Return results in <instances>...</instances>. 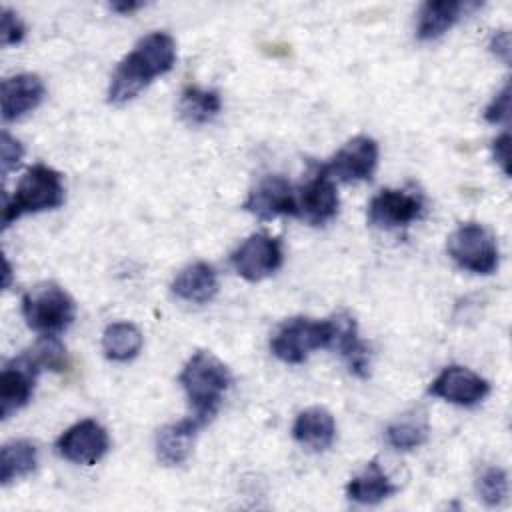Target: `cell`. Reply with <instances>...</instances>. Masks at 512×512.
I'll use <instances>...</instances> for the list:
<instances>
[{"label": "cell", "instance_id": "6da1fadb", "mask_svg": "<svg viewBox=\"0 0 512 512\" xmlns=\"http://www.w3.org/2000/svg\"><path fill=\"white\" fill-rule=\"evenodd\" d=\"M176 60L174 38L166 32H150L138 40L134 50L116 66L110 86L108 102L124 104L136 98L156 76L172 70Z\"/></svg>", "mask_w": 512, "mask_h": 512}, {"label": "cell", "instance_id": "7a4b0ae2", "mask_svg": "<svg viewBox=\"0 0 512 512\" xmlns=\"http://www.w3.org/2000/svg\"><path fill=\"white\" fill-rule=\"evenodd\" d=\"M178 380L194 410V418L204 426L218 412L222 396L232 384V374L220 358L200 350L184 364Z\"/></svg>", "mask_w": 512, "mask_h": 512}, {"label": "cell", "instance_id": "3957f363", "mask_svg": "<svg viewBox=\"0 0 512 512\" xmlns=\"http://www.w3.org/2000/svg\"><path fill=\"white\" fill-rule=\"evenodd\" d=\"M64 204V184L62 176L46 166L34 164L24 172L10 200L2 206V226L8 228L22 214H36L44 210H54Z\"/></svg>", "mask_w": 512, "mask_h": 512}, {"label": "cell", "instance_id": "277c9868", "mask_svg": "<svg viewBox=\"0 0 512 512\" xmlns=\"http://www.w3.org/2000/svg\"><path fill=\"white\" fill-rule=\"evenodd\" d=\"M22 314L32 330L42 336H56L72 324L76 306L64 288L54 282H44L24 294Z\"/></svg>", "mask_w": 512, "mask_h": 512}, {"label": "cell", "instance_id": "5b68a950", "mask_svg": "<svg viewBox=\"0 0 512 512\" xmlns=\"http://www.w3.org/2000/svg\"><path fill=\"white\" fill-rule=\"evenodd\" d=\"M330 320L292 318L286 320L270 340L272 354L286 364H300L312 350L330 348Z\"/></svg>", "mask_w": 512, "mask_h": 512}, {"label": "cell", "instance_id": "8992f818", "mask_svg": "<svg viewBox=\"0 0 512 512\" xmlns=\"http://www.w3.org/2000/svg\"><path fill=\"white\" fill-rule=\"evenodd\" d=\"M448 254L464 270L474 274H492L498 268V246L490 230L482 224H460L448 236Z\"/></svg>", "mask_w": 512, "mask_h": 512}, {"label": "cell", "instance_id": "52a82bcc", "mask_svg": "<svg viewBox=\"0 0 512 512\" xmlns=\"http://www.w3.org/2000/svg\"><path fill=\"white\" fill-rule=\"evenodd\" d=\"M284 254L278 238L258 232L248 236L230 256L234 270L248 282L272 276L282 266Z\"/></svg>", "mask_w": 512, "mask_h": 512}, {"label": "cell", "instance_id": "ba28073f", "mask_svg": "<svg viewBox=\"0 0 512 512\" xmlns=\"http://www.w3.org/2000/svg\"><path fill=\"white\" fill-rule=\"evenodd\" d=\"M40 366L34 362L30 352H22L4 364L0 374V418L6 420L20 408H24L32 396L34 380Z\"/></svg>", "mask_w": 512, "mask_h": 512}, {"label": "cell", "instance_id": "9c48e42d", "mask_svg": "<svg viewBox=\"0 0 512 512\" xmlns=\"http://www.w3.org/2000/svg\"><path fill=\"white\" fill-rule=\"evenodd\" d=\"M108 448V432L96 420H80L56 440V450L64 460L84 466H92L102 460Z\"/></svg>", "mask_w": 512, "mask_h": 512}, {"label": "cell", "instance_id": "30bf717a", "mask_svg": "<svg viewBox=\"0 0 512 512\" xmlns=\"http://www.w3.org/2000/svg\"><path fill=\"white\" fill-rule=\"evenodd\" d=\"M378 164V144L370 136H354L350 138L324 170L342 182H360L370 180Z\"/></svg>", "mask_w": 512, "mask_h": 512}, {"label": "cell", "instance_id": "8fae6325", "mask_svg": "<svg viewBox=\"0 0 512 512\" xmlns=\"http://www.w3.org/2000/svg\"><path fill=\"white\" fill-rule=\"evenodd\" d=\"M428 392L458 406H476L490 394V384L466 366H446L430 384Z\"/></svg>", "mask_w": 512, "mask_h": 512}, {"label": "cell", "instance_id": "7c38bea8", "mask_svg": "<svg viewBox=\"0 0 512 512\" xmlns=\"http://www.w3.org/2000/svg\"><path fill=\"white\" fill-rule=\"evenodd\" d=\"M338 192L334 178L324 170V166L314 172L306 184L296 192V216L310 224H324L332 220L338 212Z\"/></svg>", "mask_w": 512, "mask_h": 512}, {"label": "cell", "instance_id": "4fadbf2b", "mask_svg": "<svg viewBox=\"0 0 512 512\" xmlns=\"http://www.w3.org/2000/svg\"><path fill=\"white\" fill-rule=\"evenodd\" d=\"M242 208L260 220H272L284 214L296 216V192L286 178L278 174L266 176L250 190Z\"/></svg>", "mask_w": 512, "mask_h": 512}, {"label": "cell", "instance_id": "5bb4252c", "mask_svg": "<svg viewBox=\"0 0 512 512\" xmlns=\"http://www.w3.org/2000/svg\"><path fill=\"white\" fill-rule=\"evenodd\" d=\"M422 198L406 190H380L368 204V222L376 228L408 226L422 214Z\"/></svg>", "mask_w": 512, "mask_h": 512}, {"label": "cell", "instance_id": "9a60e30c", "mask_svg": "<svg viewBox=\"0 0 512 512\" xmlns=\"http://www.w3.org/2000/svg\"><path fill=\"white\" fill-rule=\"evenodd\" d=\"M46 88L40 76L22 72L2 82V120L12 122L36 110L44 100Z\"/></svg>", "mask_w": 512, "mask_h": 512}, {"label": "cell", "instance_id": "2e32d148", "mask_svg": "<svg viewBox=\"0 0 512 512\" xmlns=\"http://www.w3.org/2000/svg\"><path fill=\"white\" fill-rule=\"evenodd\" d=\"M328 320L332 326L330 348H336L340 352L352 374H356L358 378H366L370 372V352L358 336L356 320L348 312H336Z\"/></svg>", "mask_w": 512, "mask_h": 512}, {"label": "cell", "instance_id": "e0dca14e", "mask_svg": "<svg viewBox=\"0 0 512 512\" xmlns=\"http://www.w3.org/2000/svg\"><path fill=\"white\" fill-rule=\"evenodd\" d=\"M200 428L202 424L194 416L162 426L156 434L158 460L166 466H178L186 462Z\"/></svg>", "mask_w": 512, "mask_h": 512}, {"label": "cell", "instance_id": "ac0fdd59", "mask_svg": "<svg viewBox=\"0 0 512 512\" xmlns=\"http://www.w3.org/2000/svg\"><path fill=\"white\" fill-rule=\"evenodd\" d=\"M478 8L472 2H458V0H438V2H424L418 12L416 36L418 40H436L444 32H448L468 10Z\"/></svg>", "mask_w": 512, "mask_h": 512}, {"label": "cell", "instance_id": "d6986e66", "mask_svg": "<svg viewBox=\"0 0 512 512\" xmlns=\"http://www.w3.org/2000/svg\"><path fill=\"white\" fill-rule=\"evenodd\" d=\"M292 436L302 446L310 450H326L336 438V422L332 414L322 406H312L302 410L292 426Z\"/></svg>", "mask_w": 512, "mask_h": 512}, {"label": "cell", "instance_id": "ffe728a7", "mask_svg": "<svg viewBox=\"0 0 512 512\" xmlns=\"http://www.w3.org/2000/svg\"><path fill=\"white\" fill-rule=\"evenodd\" d=\"M170 288H172V294L180 300L204 304L216 296L218 276L208 262H194L178 272Z\"/></svg>", "mask_w": 512, "mask_h": 512}, {"label": "cell", "instance_id": "44dd1931", "mask_svg": "<svg viewBox=\"0 0 512 512\" xmlns=\"http://www.w3.org/2000/svg\"><path fill=\"white\" fill-rule=\"evenodd\" d=\"M398 486L388 478L376 460L368 462L366 468L354 476L346 486V496L358 504H378L392 496Z\"/></svg>", "mask_w": 512, "mask_h": 512}, {"label": "cell", "instance_id": "7402d4cb", "mask_svg": "<svg viewBox=\"0 0 512 512\" xmlns=\"http://www.w3.org/2000/svg\"><path fill=\"white\" fill-rule=\"evenodd\" d=\"M38 448L30 440L6 442L0 450V482L10 484L12 480L24 478L36 470Z\"/></svg>", "mask_w": 512, "mask_h": 512}, {"label": "cell", "instance_id": "603a6c76", "mask_svg": "<svg viewBox=\"0 0 512 512\" xmlns=\"http://www.w3.org/2000/svg\"><path fill=\"white\" fill-rule=\"evenodd\" d=\"M142 348V332L130 322H114L102 334V350L108 360L128 362Z\"/></svg>", "mask_w": 512, "mask_h": 512}, {"label": "cell", "instance_id": "cb8c5ba5", "mask_svg": "<svg viewBox=\"0 0 512 512\" xmlns=\"http://www.w3.org/2000/svg\"><path fill=\"white\" fill-rule=\"evenodd\" d=\"M222 108L220 94L216 90H206L200 86H186L180 96V116L188 124H206L218 116Z\"/></svg>", "mask_w": 512, "mask_h": 512}, {"label": "cell", "instance_id": "d4e9b609", "mask_svg": "<svg viewBox=\"0 0 512 512\" xmlns=\"http://www.w3.org/2000/svg\"><path fill=\"white\" fill-rule=\"evenodd\" d=\"M428 438V424L418 418H404L386 428V442L394 450H414Z\"/></svg>", "mask_w": 512, "mask_h": 512}, {"label": "cell", "instance_id": "484cf974", "mask_svg": "<svg viewBox=\"0 0 512 512\" xmlns=\"http://www.w3.org/2000/svg\"><path fill=\"white\" fill-rule=\"evenodd\" d=\"M480 498L488 506H500L508 496V474L500 466H488L480 472L476 480Z\"/></svg>", "mask_w": 512, "mask_h": 512}, {"label": "cell", "instance_id": "4316f807", "mask_svg": "<svg viewBox=\"0 0 512 512\" xmlns=\"http://www.w3.org/2000/svg\"><path fill=\"white\" fill-rule=\"evenodd\" d=\"M30 356L34 358V362L42 368L54 370V372H62L68 368V358H66V350L60 344V340L56 336H44L32 350H28Z\"/></svg>", "mask_w": 512, "mask_h": 512}, {"label": "cell", "instance_id": "83f0119b", "mask_svg": "<svg viewBox=\"0 0 512 512\" xmlns=\"http://www.w3.org/2000/svg\"><path fill=\"white\" fill-rule=\"evenodd\" d=\"M508 116H510V86L504 84V88L488 104L484 118L492 124H498V122H506Z\"/></svg>", "mask_w": 512, "mask_h": 512}, {"label": "cell", "instance_id": "f1b7e54d", "mask_svg": "<svg viewBox=\"0 0 512 512\" xmlns=\"http://www.w3.org/2000/svg\"><path fill=\"white\" fill-rule=\"evenodd\" d=\"M2 46L18 44L24 38V24L10 8H2Z\"/></svg>", "mask_w": 512, "mask_h": 512}, {"label": "cell", "instance_id": "f546056e", "mask_svg": "<svg viewBox=\"0 0 512 512\" xmlns=\"http://www.w3.org/2000/svg\"><path fill=\"white\" fill-rule=\"evenodd\" d=\"M2 174L6 176L12 168H16L24 156V148L18 140H14L8 132H2Z\"/></svg>", "mask_w": 512, "mask_h": 512}, {"label": "cell", "instance_id": "4dcf8cb0", "mask_svg": "<svg viewBox=\"0 0 512 512\" xmlns=\"http://www.w3.org/2000/svg\"><path fill=\"white\" fill-rule=\"evenodd\" d=\"M508 142H510L508 132H504L500 138L494 140V160L502 166L504 174L510 172V168H508V150H510V144H508Z\"/></svg>", "mask_w": 512, "mask_h": 512}, {"label": "cell", "instance_id": "1f68e13d", "mask_svg": "<svg viewBox=\"0 0 512 512\" xmlns=\"http://www.w3.org/2000/svg\"><path fill=\"white\" fill-rule=\"evenodd\" d=\"M490 50L496 56H500L504 62H508V58H510V36H508V32H504V30L496 32L490 40Z\"/></svg>", "mask_w": 512, "mask_h": 512}, {"label": "cell", "instance_id": "d6a6232c", "mask_svg": "<svg viewBox=\"0 0 512 512\" xmlns=\"http://www.w3.org/2000/svg\"><path fill=\"white\" fill-rule=\"evenodd\" d=\"M142 6H144V2H114V4H110L112 10L122 12V14H130V12H134V10L142 8Z\"/></svg>", "mask_w": 512, "mask_h": 512}]
</instances>
